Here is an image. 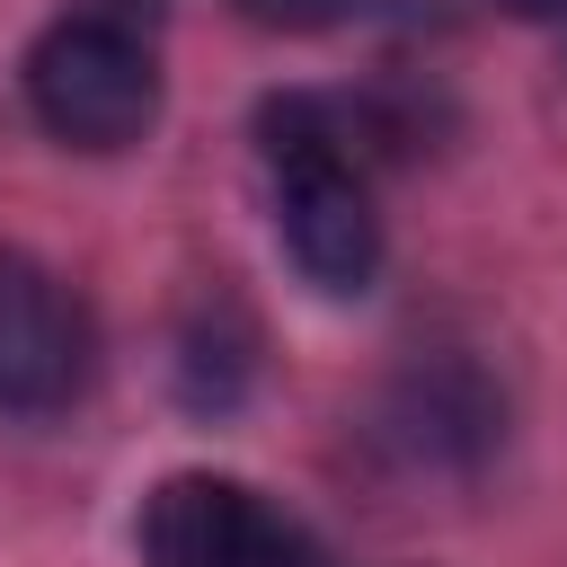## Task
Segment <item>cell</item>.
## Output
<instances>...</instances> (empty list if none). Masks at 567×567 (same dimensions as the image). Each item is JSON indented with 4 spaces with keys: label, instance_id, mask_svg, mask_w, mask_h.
I'll use <instances>...</instances> for the list:
<instances>
[{
    "label": "cell",
    "instance_id": "1",
    "mask_svg": "<svg viewBox=\"0 0 567 567\" xmlns=\"http://www.w3.org/2000/svg\"><path fill=\"white\" fill-rule=\"evenodd\" d=\"M27 106L71 151H133L159 124V62L106 18H53L27 44Z\"/></svg>",
    "mask_w": 567,
    "mask_h": 567
},
{
    "label": "cell",
    "instance_id": "2",
    "mask_svg": "<svg viewBox=\"0 0 567 567\" xmlns=\"http://www.w3.org/2000/svg\"><path fill=\"white\" fill-rule=\"evenodd\" d=\"M310 540L230 470H177L142 496V567H301Z\"/></svg>",
    "mask_w": 567,
    "mask_h": 567
},
{
    "label": "cell",
    "instance_id": "3",
    "mask_svg": "<svg viewBox=\"0 0 567 567\" xmlns=\"http://www.w3.org/2000/svg\"><path fill=\"white\" fill-rule=\"evenodd\" d=\"M275 230L301 284L319 292H372L381 275V213L363 177L337 151H275Z\"/></svg>",
    "mask_w": 567,
    "mask_h": 567
},
{
    "label": "cell",
    "instance_id": "4",
    "mask_svg": "<svg viewBox=\"0 0 567 567\" xmlns=\"http://www.w3.org/2000/svg\"><path fill=\"white\" fill-rule=\"evenodd\" d=\"M80 372H89L80 301L35 257H0V416H53V408H71Z\"/></svg>",
    "mask_w": 567,
    "mask_h": 567
},
{
    "label": "cell",
    "instance_id": "5",
    "mask_svg": "<svg viewBox=\"0 0 567 567\" xmlns=\"http://www.w3.org/2000/svg\"><path fill=\"white\" fill-rule=\"evenodd\" d=\"M390 425H399V443H408L416 461H478V452L496 443L505 408H496V390H487L470 363H434V372H408V381H399Z\"/></svg>",
    "mask_w": 567,
    "mask_h": 567
},
{
    "label": "cell",
    "instance_id": "6",
    "mask_svg": "<svg viewBox=\"0 0 567 567\" xmlns=\"http://www.w3.org/2000/svg\"><path fill=\"white\" fill-rule=\"evenodd\" d=\"M248 18H266V27H319V18H337V0H239Z\"/></svg>",
    "mask_w": 567,
    "mask_h": 567
},
{
    "label": "cell",
    "instance_id": "7",
    "mask_svg": "<svg viewBox=\"0 0 567 567\" xmlns=\"http://www.w3.org/2000/svg\"><path fill=\"white\" fill-rule=\"evenodd\" d=\"M487 9H505V18H523V27H549V18H567V0H487Z\"/></svg>",
    "mask_w": 567,
    "mask_h": 567
}]
</instances>
